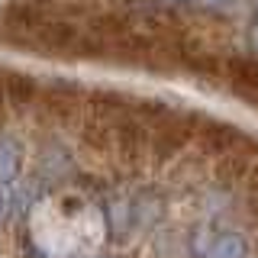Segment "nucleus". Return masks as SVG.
I'll list each match as a JSON object with an SVG mask.
<instances>
[{"instance_id": "obj_3", "label": "nucleus", "mask_w": 258, "mask_h": 258, "mask_svg": "<svg viewBox=\"0 0 258 258\" xmlns=\"http://www.w3.org/2000/svg\"><path fill=\"white\" fill-rule=\"evenodd\" d=\"M16 210V190H13V181H0V226L10 223Z\"/></svg>"}, {"instance_id": "obj_4", "label": "nucleus", "mask_w": 258, "mask_h": 258, "mask_svg": "<svg viewBox=\"0 0 258 258\" xmlns=\"http://www.w3.org/2000/svg\"><path fill=\"white\" fill-rule=\"evenodd\" d=\"M194 4H200V7H210V10H223L229 0H194Z\"/></svg>"}, {"instance_id": "obj_1", "label": "nucleus", "mask_w": 258, "mask_h": 258, "mask_svg": "<svg viewBox=\"0 0 258 258\" xmlns=\"http://www.w3.org/2000/svg\"><path fill=\"white\" fill-rule=\"evenodd\" d=\"M204 258H248V242L239 232H220V236L210 239Z\"/></svg>"}, {"instance_id": "obj_6", "label": "nucleus", "mask_w": 258, "mask_h": 258, "mask_svg": "<svg viewBox=\"0 0 258 258\" xmlns=\"http://www.w3.org/2000/svg\"><path fill=\"white\" fill-rule=\"evenodd\" d=\"M255 16H258V4H255Z\"/></svg>"}, {"instance_id": "obj_2", "label": "nucleus", "mask_w": 258, "mask_h": 258, "mask_svg": "<svg viewBox=\"0 0 258 258\" xmlns=\"http://www.w3.org/2000/svg\"><path fill=\"white\" fill-rule=\"evenodd\" d=\"M23 168V152L13 139L0 136V181H13Z\"/></svg>"}, {"instance_id": "obj_5", "label": "nucleus", "mask_w": 258, "mask_h": 258, "mask_svg": "<svg viewBox=\"0 0 258 258\" xmlns=\"http://www.w3.org/2000/svg\"><path fill=\"white\" fill-rule=\"evenodd\" d=\"M248 39H252V45H255V52H258V23L252 26V32H248Z\"/></svg>"}]
</instances>
